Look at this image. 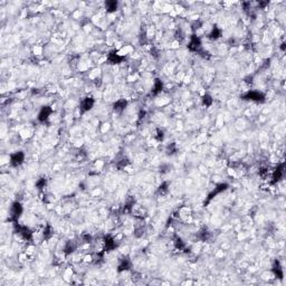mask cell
<instances>
[{
	"label": "cell",
	"instance_id": "cell-1",
	"mask_svg": "<svg viewBox=\"0 0 286 286\" xmlns=\"http://www.w3.org/2000/svg\"><path fill=\"white\" fill-rule=\"evenodd\" d=\"M23 160H24L23 154H21V153H16V154L13 156V158H11V163L15 164V166H19L20 163L23 162Z\"/></svg>",
	"mask_w": 286,
	"mask_h": 286
}]
</instances>
